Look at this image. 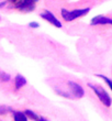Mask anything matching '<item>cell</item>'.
Segmentation results:
<instances>
[{"label":"cell","instance_id":"5b68a950","mask_svg":"<svg viewBox=\"0 0 112 121\" xmlns=\"http://www.w3.org/2000/svg\"><path fill=\"white\" fill-rule=\"evenodd\" d=\"M68 87L71 89V95L74 96V98H83V95H85V90L79 84H77L76 82H73V80H69L68 82Z\"/></svg>","mask_w":112,"mask_h":121},{"label":"cell","instance_id":"5bb4252c","mask_svg":"<svg viewBox=\"0 0 112 121\" xmlns=\"http://www.w3.org/2000/svg\"><path fill=\"white\" fill-rule=\"evenodd\" d=\"M29 26L30 28H33V29H37V28H40V24L37 22H30Z\"/></svg>","mask_w":112,"mask_h":121},{"label":"cell","instance_id":"9c48e42d","mask_svg":"<svg viewBox=\"0 0 112 121\" xmlns=\"http://www.w3.org/2000/svg\"><path fill=\"white\" fill-rule=\"evenodd\" d=\"M12 116L16 121H26L29 119L24 111H12Z\"/></svg>","mask_w":112,"mask_h":121},{"label":"cell","instance_id":"52a82bcc","mask_svg":"<svg viewBox=\"0 0 112 121\" xmlns=\"http://www.w3.org/2000/svg\"><path fill=\"white\" fill-rule=\"evenodd\" d=\"M26 85V79L25 77L21 75V74H18L16 77H14V86H16V89L19 90L20 88H22L23 86Z\"/></svg>","mask_w":112,"mask_h":121},{"label":"cell","instance_id":"4fadbf2b","mask_svg":"<svg viewBox=\"0 0 112 121\" xmlns=\"http://www.w3.org/2000/svg\"><path fill=\"white\" fill-rule=\"evenodd\" d=\"M8 111H11V109L9 107H6V106H0V115H4Z\"/></svg>","mask_w":112,"mask_h":121},{"label":"cell","instance_id":"8fae6325","mask_svg":"<svg viewBox=\"0 0 112 121\" xmlns=\"http://www.w3.org/2000/svg\"><path fill=\"white\" fill-rule=\"evenodd\" d=\"M11 79V76H10L9 74L4 73V72H0V80H2V82H9Z\"/></svg>","mask_w":112,"mask_h":121},{"label":"cell","instance_id":"ba28073f","mask_svg":"<svg viewBox=\"0 0 112 121\" xmlns=\"http://www.w3.org/2000/svg\"><path fill=\"white\" fill-rule=\"evenodd\" d=\"M24 112H25L26 117L29 119H31V120H34V121H38V120H46L45 118H43V117H41V116H38L36 112L32 111V110H29V109H26V110H24Z\"/></svg>","mask_w":112,"mask_h":121},{"label":"cell","instance_id":"277c9868","mask_svg":"<svg viewBox=\"0 0 112 121\" xmlns=\"http://www.w3.org/2000/svg\"><path fill=\"white\" fill-rule=\"evenodd\" d=\"M40 16H41L42 19H44L45 21H47L50 24H52V26H56V28H59V29L62 28V22L54 16V13L51 12V11H48V10H44Z\"/></svg>","mask_w":112,"mask_h":121},{"label":"cell","instance_id":"7a4b0ae2","mask_svg":"<svg viewBox=\"0 0 112 121\" xmlns=\"http://www.w3.org/2000/svg\"><path fill=\"white\" fill-rule=\"evenodd\" d=\"M88 87L90 89H92V91L95 92V95L98 97V99L100 100V102L102 104L103 106L106 107H111L112 105V99L110 97V95L107 92V90L103 88V87L99 86V85H93V84L89 83L88 84Z\"/></svg>","mask_w":112,"mask_h":121},{"label":"cell","instance_id":"8992f818","mask_svg":"<svg viewBox=\"0 0 112 121\" xmlns=\"http://www.w3.org/2000/svg\"><path fill=\"white\" fill-rule=\"evenodd\" d=\"M90 24L91 26H107V24L112 26V18H108L106 16L99 14V16L93 17L90 21Z\"/></svg>","mask_w":112,"mask_h":121},{"label":"cell","instance_id":"6da1fadb","mask_svg":"<svg viewBox=\"0 0 112 121\" xmlns=\"http://www.w3.org/2000/svg\"><path fill=\"white\" fill-rule=\"evenodd\" d=\"M90 11V8H83V9H74V10H67L63 8L61 10V16L64 21L66 22H71L76 19H79L81 17L88 14Z\"/></svg>","mask_w":112,"mask_h":121},{"label":"cell","instance_id":"9a60e30c","mask_svg":"<svg viewBox=\"0 0 112 121\" xmlns=\"http://www.w3.org/2000/svg\"><path fill=\"white\" fill-rule=\"evenodd\" d=\"M8 1H10L11 3H14V4H17V3L19 2L20 0H8Z\"/></svg>","mask_w":112,"mask_h":121},{"label":"cell","instance_id":"7c38bea8","mask_svg":"<svg viewBox=\"0 0 112 121\" xmlns=\"http://www.w3.org/2000/svg\"><path fill=\"white\" fill-rule=\"evenodd\" d=\"M55 91L57 92L58 95L59 96H62V97H65V98H73V97H71V95H69V94H68V92H66V91H63V90L62 89H55Z\"/></svg>","mask_w":112,"mask_h":121},{"label":"cell","instance_id":"3957f363","mask_svg":"<svg viewBox=\"0 0 112 121\" xmlns=\"http://www.w3.org/2000/svg\"><path fill=\"white\" fill-rule=\"evenodd\" d=\"M38 0H20L16 4V8L22 12H31L35 9V4Z\"/></svg>","mask_w":112,"mask_h":121},{"label":"cell","instance_id":"30bf717a","mask_svg":"<svg viewBox=\"0 0 112 121\" xmlns=\"http://www.w3.org/2000/svg\"><path fill=\"white\" fill-rule=\"evenodd\" d=\"M97 77H100L101 79H103L104 82H106V84L109 86V88H110V90L112 91V79L111 78H109V77H107V76H104V75H100V74H97L96 75Z\"/></svg>","mask_w":112,"mask_h":121}]
</instances>
